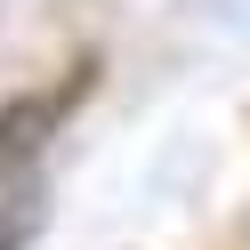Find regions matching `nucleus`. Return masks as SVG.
<instances>
[{
  "label": "nucleus",
  "mask_w": 250,
  "mask_h": 250,
  "mask_svg": "<svg viewBox=\"0 0 250 250\" xmlns=\"http://www.w3.org/2000/svg\"><path fill=\"white\" fill-rule=\"evenodd\" d=\"M49 129H57L49 105H0V210H8V194L33 178V153H41Z\"/></svg>",
  "instance_id": "nucleus-1"
}]
</instances>
